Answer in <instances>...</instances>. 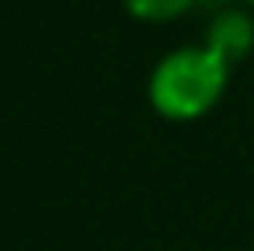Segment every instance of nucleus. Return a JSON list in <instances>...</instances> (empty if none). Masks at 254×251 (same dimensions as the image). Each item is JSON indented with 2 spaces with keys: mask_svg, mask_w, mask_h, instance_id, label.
<instances>
[{
  "mask_svg": "<svg viewBox=\"0 0 254 251\" xmlns=\"http://www.w3.org/2000/svg\"><path fill=\"white\" fill-rule=\"evenodd\" d=\"M225 82H229V63L221 56H214L206 45L177 48L166 59H159V67L151 71L147 96H151V107L162 118L191 122L221 100Z\"/></svg>",
  "mask_w": 254,
  "mask_h": 251,
  "instance_id": "obj_1",
  "label": "nucleus"
},
{
  "mask_svg": "<svg viewBox=\"0 0 254 251\" xmlns=\"http://www.w3.org/2000/svg\"><path fill=\"white\" fill-rule=\"evenodd\" d=\"M247 4H254V0H247Z\"/></svg>",
  "mask_w": 254,
  "mask_h": 251,
  "instance_id": "obj_4",
  "label": "nucleus"
},
{
  "mask_svg": "<svg viewBox=\"0 0 254 251\" xmlns=\"http://www.w3.org/2000/svg\"><path fill=\"white\" fill-rule=\"evenodd\" d=\"M122 4H126L129 15H136L144 22H166V19L185 15L195 0H122Z\"/></svg>",
  "mask_w": 254,
  "mask_h": 251,
  "instance_id": "obj_3",
  "label": "nucleus"
},
{
  "mask_svg": "<svg viewBox=\"0 0 254 251\" xmlns=\"http://www.w3.org/2000/svg\"><path fill=\"white\" fill-rule=\"evenodd\" d=\"M254 45V22L251 15L236 11V7H225V11H217L214 19L206 26V48L214 52V56H221L225 63H240L243 56L251 52Z\"/></svg>",
  "mask_w": 254,
  "mask_h": 251,
  "instance_id": "obj_2",
  "label": "nucleus"
}]
</instances>
